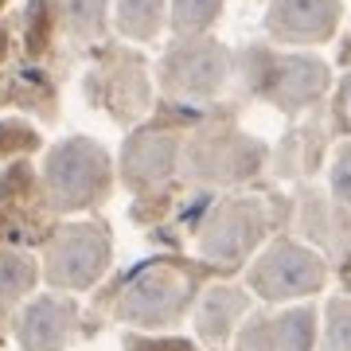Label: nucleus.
<instances>
[{
  "mask_svg": "<svg viewBox=\"0 0 351 351\" xmlns=\"http://www.w3.org/2000/svg\"><path fill=\"white\" fill-rule=\"evenodd\" d=\"M121 24L133 36H149L156 24V0H121Z\"/></svg>",
  "mask_w": 351,
  "mask_h": 351,
  "instance_id": "f257e3e1",
  "label": "nucleus"
},
{
  "mask_svg": "<svg viewBox=\"0 0 351 351\" xmlns=\"http://www.w3.org/2000/svg\"><path fill=\"white\" fill-rule=\"evenodd\" d=\"M219 0H176V27L180 32H195L215 16Z\"/></svg>",
  "mask_w": 351,
  "mask_h": 351,
  "instance_id": "f03ea898",
  "label": "nucleus"
},
{
  "mask_svg": "<svg viewBox=\"0 0 351 351\" xmlns=\"http://www.w3.org/2000/svg\"><path fill=\"white\" fill-rule=\"evenodd\" d=\"M0 4H4V0H0Z\"/></svg>",
  "mask_w": 351,
  "mask_h": 351,
  "instance_id": "7ed1b4c3",
  "label": "nucleus"
}]
</instances>
